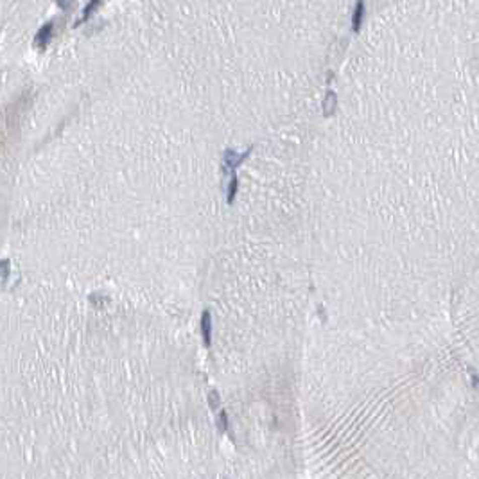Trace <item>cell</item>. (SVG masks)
I'll return each instance as SVG.
<instances>
[{
	"label": "cell",
	"instance_id": "6da1fadb",
	"mask_svg": "<svg viewBox=\"0 0 479 479\" xmlns=\"http://www.w3.org/2000/svg\"><path fill=\"white\" fill-rule=\"evenodd\" d=\"M250 155H251V148L246 153H239V155L234 151V149H226L225 151V167H230L232 169V172H235V167H239V165H241Z\"/></svg>",
	"mask_w": 479,
	"mask_h": 479
},
{
	"label": "cell",
	"instance_id": "7a4b0ae2",
	"mask_svg": "<svg viewBox=\"0 0 479 479\" xmlns=\"http://www.w3.org/2000/svg\"><path fill=\"white\" fill-rule=\"evenodd\" d=\"M201 336L205 339L207 347H210V343H212V319H210L209 311H205L201 316Z\"/></svg>",
	"mask_w": 479,
	"mask_h": 479
},
{
	"label": "cell",
	"instance_id": "3957f363",
	"mask_svg": "<svg viewBox=\"0 0 479 479\" xmlns=\"http://www.w3.org/2000/svg\"><path fill=\"white\" fill-rule=\"evenodd\" d=\"M363 20H365V2L359 0L356 4V8H354V15H352V29L356 33L361 29V25H363Z\"/></svg>",
	"mask_w": 479,
	"mask_h": 479
},
{
	"label": "cell",
	"instance_id": "277c9868",
	"mask_svg": "<svg viewBox=\"0 0 479 479\" xmlns=\"http://www.w3.org/2000/svg\"><path fill=\"white\" fill-rule=\"evenodd\" d=\"M50 36H52V24H45L38 31L36 40L34 41H36L38 47H47V43L50 41Z\"/></svg>",
	"mask_w": 479,
	"mask_h": 479
},
{
	"label": "cell",
	"instance_id": "5b68a950",
	"mask_svg": "<svg viewBox=\"0 0 479 479\" xmlns=\"http://www.w3.org/2000/svg\"><path fill=\"white\" fill-rule=\"evenodd\" d=\"M237 178H235V172H232V181H230V187H228V196H226V201H228V205H232L235 201V194H237Z\"/></svg>",
	"mask_w": 479,
	"mask_h": 479
},
{
	"label": "cell",
	"instance_id": "8992f818",
	"mask_svg": "<svg viewBox=\"0 0 479 479\" xmlns=\"http://www.w3.org/2000/svg\"><path fill=\"white\" fill-rule=\"evenodd\" d=\"M101 4V0H90L88 2V6H86L85 9H83V17H81V22L83 20H86V18H90L92 17V13L97 9V6Z\"/></svg>",
	"mask_w": 479,
	"mask_h": 479
},
{
	"label": "cell",
	"instance_id": "52a82bcc",
	"mask_svg": "<svg viewBox=\"0 0 479 479\" xmlns=\"http://www.w3.org/2000/svg\"><path fill=\"white\" fill-rule=\"evenodd\" d=\"M334 104H336V95L328 92L327 99H325V115H330L334 111Z\"/></svg>",
	"mask_w": 479,
	"mask_h": 479
},
{
	"label": "cell",
	"instance_id": "ba28073f",
	"mask_svg": "<svg viewBox=\"0 0 479 479\" xmlns=\"http://www.w3.org/2000/svg\"><path fill=\"white\" fill-rule=\"evenodd\" d=\"M219 422H221V429L223 431H228V418H226L225 411H221V415H219Z\"/></svg>",
	"mask_w": 479,
	"mask_h": 479
},
{
	"label": "cell",
	"instance_id": "9c48e42d",
	"mask_svg": "<svg viewBox=\"0 0 479 479\" xmlns=\"http://www.w3.org/2000/svg\"><path fill=\"white\" fill-rule=\"evenodd\" d=\"M210 405H212V409H216L217 405H219V397H217L216 391H212V393H210Z\"/></svg>",
	"mask_w": 479,
	"mask_h": 479
},
{
	"label": "cell",
	"instance_id": "30bf717a",
	"mask_svg": "<svg viewBox=\"0 0 479 479\" xmlns=\"http://www.w3.org/2000/svg\"><path fill=\"white\" fill-rule=\"evenodd\" d=\"M2 267H4V280H8L9 279V262L8 260L2 262Z\"/></svg>",
	"mask_w": 479,
	"mask_h": 479
},
{
	"label": "cell",
	"instance_id": "8fae6325",
	"mask_svg": "<svg viewBox=\"0 0 479 479\" xmlns=\"http://www.w3.org/2000/svg\"><path fill=\"white\" fill-rule=\"evenodd\" d=\"M69 2H70V0H56L57 8H61V9H65L66 6H69Z\"/></svg>",
	"mask_w": 479,
	"mask_h": 479
}]
</instances>
